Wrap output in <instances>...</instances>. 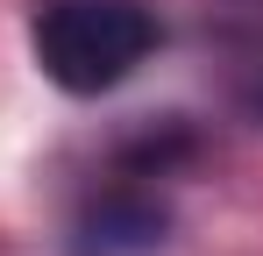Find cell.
I'll list each match as a JSON object with an SVG mask.
<instances>
[{"label": "cell", "instance_id": "7a4b0ae2", "mask_svg": "<svg viewBox=\"0 0 263 256\" xmlns=\"http://www.w3.org/2000/svg\"><path fill=\"white\" fill-rule=\"evenodd\" d=\"M164 228H171V213H164L157 192L107 185L71 221V256H157L164 249Z\"/></svg>", "mask_w": 263, "mask_h": 256}, {"label": "cell", "instance_id": "6da1fadb", "mask_svg": "<svg viewBox=\"0 0 263 256\" xmlns=\"http://www.w3.org/2000/svg\"><path fill=\"white\" fill-rule=\"evenodd\" d=\"M164 22L142 0H43L29 22V50L50 85L64 93H114L149 64Z\"/></svg>", "mask_w": 263, "mask_h": 256}, {"label": "cell", "instance_id": "3957f363", "mask_svg": "<svg viewBox=\"0 0 263 256\" xmlns=\"http://www.w3.org/2000/svg\"><path fill=\"white\" fill-rule=\"evenodd\" d=\"M235 100H242V114H249V121H263V64H256L242 85H235Z\"/></svg>", "mask_w": 263, "mask_h": 256}]
</instances>
